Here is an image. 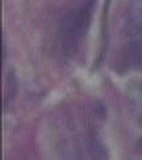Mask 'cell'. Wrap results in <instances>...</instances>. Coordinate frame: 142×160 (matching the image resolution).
I'll return each mask as SVG.
<instances>
[{"label":"cell","instance_id":"3957f363","mask_svg":"<svg viewBox=\"0 0 142 160\" xmlns=\"http://www.w3.org/2000/svg\"><path fill=\"white\" fill-rule=\"evenodd\" d=\"M130 99L133 102V106L138 111V113L142 116V82L137 84V87H134L133 92L130 95Z\"/></svg>","mask_w":142,"mask_h":160},{"label":"cell","instance_id":"7a4b0ae2","mask_svg":"<svg viewBox=\"0 0 142 160\" xmlns=\"http://www.w3.org/2000/svg\"><path fill=\"white\" fill-rule=\"evenodd\" d=\"M128 48L126 56L130 64L142 67V0H137L131 4L128 13Z\"/></svg>","mask_w":142,"mask_h":160},{"label":"cell","instance_id":"277c9868","mask_svg":"<svg viewBox=\"0 0 142 160\" xmlns=\"http://www.w3.org/2000/svg\"><path fill=\"white\" fill-rule=\"evenodd\" d=\"M138 149H140V153L142 155V139L140 140V144H138Z\"/></svg>","mask_w":142,"mask_h":160},{"label":"cell","instance_id":"6da1fadb","mask_svg":"<svg viewBox=\"0 0 142 160\" xmlns=\"http://www.w3.org/2000/svg\"><path fill=\"white\" fill-rule=\"evenodd\" d=\"M94 3L86 0L66 15L58 29V44L61 52L66 56H73L80 48L88 28L90 26Z\"/></svg>","mask_w":142,"mask_h":160}]
</instances>
